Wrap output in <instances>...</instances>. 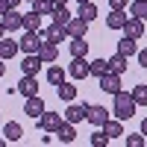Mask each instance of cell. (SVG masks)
Returning <instances> with one entry per match:
<instances>
[{
	"label": "cell",
	"instance_id": "9a60e30c",
	"mask_svg": "<svg viewBox=\"0 0 147 147\" xmlns=\"http://www.w3.org/2000/svg\"><path fill=\"white\" fill-rule=\"evenodd\" d=\"M124 24H127L124 9H109V15H106V27L109 30H124Z\"/></svg>",
	"mask_w": 147,
	"mask_h": 147
},
{
	"label": "cell",
	"instance_id": "d6986e66",
	"mask_svg": "<svg viewBox=\"0 0 147 147\" xmlns=\"http://www.w3.org/2000/svg\"><path fill=\"white\" fill-rule=\"evenodd\" d=\"M118 53H124L127 59H129V56H136V53H138V44H136V38H129V35H124V38L118 41Z\"/></svg>",
	"mask_w": 147,
	"mask_h": 147
},
{
	"label": "cell",
	"instance_id": "d4e9b609",
	"mask_svg": "<svg viewBox=\"0 0 147 147\" xmlns=\"http://www.w3.org/2000/svg\"><path fill=\"white\" fill-rule=\"evenodd\" d=\"M50 18H53V24H59V27H68V21H71L74 15H71V12H68V6H56Z\"/></svg>",
	"mask_w": 147,
	"mask_h": 147
},
{
	"label": "cell",
	"instance_id": "e575fe53",
	"mask_svg": "<svg viewBox=\"0 0 147 147\" xmlns=\"http://www.w3.org/2000/svg\"><path fill=\"white\" fill-rule=\"evenodd\" d=\"M129 0H109V9H127Z\"/></svg>",
	"mask_w": 147,
	"mask_h": 147
},
{
	"label": "cell",
	"instance_id": "1f68e13d",
	"mask_svg": "<svg viewBox=\"0 0 147 147\" xmlns=\"http://www.w3.org/2000/svg\"><path fill=\"white\" fill-rule=\"evenodd\" d=\"M132 97H136V106H147V85H136Z\"/></svg>",
	"mask_w": 147,
	"mask_h": 147
},
{
	"label": "cell",
	"instance_id": "f35d334b",
	"mask_svg": "<svg viewBox=\"0 0 147 147\" xmlns=\"http://www.w3.org/2000/svg\"><path fill=\"white\" fill-rule=\"evenodd\" d=\"M6 9H9V6H6V0H0V15H3Z\"/></svg>",
	"mask_w": 147,
	"mask_h": 147
},
{
	"label": "cell",
	"instance_id": "7bdbcfd3",
	"mask_svg": "<svg viewBox=\"0 0 147 147\" xmlns=\"http://www.w3.org/2000/svg\"><path fill=\"white\" fill-rule=\"evenodd\" d=\"M77 3H80V6H82V3H88V0H77Z\"/></svg>",
	"mask_w": 147,
	"mask_h": 147
},
{
	"label": "cell",
	"instance_id": "484cf974",
	"mask_svg": "<svg viewBox=\"0 0 147 147\" xmlns=\"http://www.w3.org/2000/svg\"><path fill=\"white\" fill-rule=\"evenodd\" d=\"M68 50H71V56H85V53H88V41L71 38V41H68Z\"/></svg>",
	"mask_w": 147,
	"mask_h": 147
},
{
	"label": "cell",
	"instance_id": "d6a6232c",
	"mask_svg": "<svg viewBox=\"0 0 147 147\" xmlns=\"http://www.w3.org/2000/svg\"><path fill=\"white\" fill-rule=\"evenodd\" d=\"M91 144H94V147H106V144H109V136L103 132V127H100V129H97L94 136H91Z\"/></svg>",
	"mask_w": 147,
	"mask_h": 147
},
{
	"label": "cell",
	"instance_id": "4fadbf2b",
	"mask_svg": "<svg viewBox=\"0 0 147 147\" xmlns=\"http://www.w3.org/2000/svg\"><path fill=\"white\" fill-rule=\"evenodd\" d=\"M15 88L24 94V97H32V94H38V82H35V77H30V74H24L21 82L15 85Z\"/></svg>",
	"mask_w": 147,
	"mask_h": 147
},
{
	"label": "cell",
	"instance_id": "603a6c76",
	"mask_svg": "<svg viewBox=\"0 0 147 147\" xmlns=\"http://www.w3.org/2000/svg\"><path fill=\"white\" fill-rule=\"evenodd\" d=\"M56 91H59V97H62L65 103L77 100V85H74V82H62V85H56Z\"/></svg>",
	"mask_w": 147,
	"mask_h": 147
},
{
	"label": "cell",
	"instance_id": "ab89813d",
	"mask_svg": "<svg viewBox=\"0 0 147 147\" xmlns=\"http://www.w3.org/2000/svg\"><path fill=\"white\" fill-rule=\"evenodd\" d=\"M53 3H56V6H68L71 0H53Z\"/></svg>",
	"mask_w": 147,
	"mask_h": 147
},
{
	"label": "cell",
	"instance_id": "ee69618b",
	"mask_svg": "<svg viewBox=\"0 0 147 147\" xmlns=\"http://www.w3.org/2000/svg\"><path fill=\"white\" fill-rule=\"evenodd\" d=\"M3 144H6V138H0V147H3Z\"/></svg>",
	"mask_w": 147,
	"mask_h": 147
},
{
	"label": "cell",
	"instance_id": "6da1fadb",
	"mask_svg": "<svg viewBox=\"0 0 147 147\" xmlns=\"http://www.w3.org/2000/svg\"><path fill=\"white\" fill-rule=\"evenodd\" d=\"M115 115H118L121 121H129L132 115H136V97L118 91V94H115Z\"/></svg>",
	"mask_w": 147,
	"mask_h": 147
},
{
	"label": "cell",
	"instance_id": "f6af8a7d",
	"mask_svg": "<svg viewBox=\"0 0 147 147\" xmlns=\"http://www.w3.org/2000/svg\"><path fill=\"white\" fill-rule=\"evenodd\" d=\"M24 3H35V0H24Z\"/></svg>",
	"mask_w": 147,
	"mask_h": 147
},
{
	"label": "cell",
	"instance_id": "ffe728a7",
	"mask_svg": "<svg viewBox=\"0 0 147 147\" xmlns=\"http://www.w3.org/2000/svg\"><path fill=\"white\" fill-rule=\"evenodd\" d=\"M3 136H6V141H18L24 136V127L18 124V121H9V124L3 127Z\"/></svg>",
	"mask_w": 147,
	"mask_h": 147
},
{
	"label": "cell",
	"instance_id": "2e32d148",
	"mask_svg": "<svg viewBox=\"0 0 147 147\" xmlns=\"http://www.w3.org/2000/svg\"><path fill=\"white\" fill-rule=\"evenodd\" d=\"M41 35H44V41H53V44H59V41H65V38H68L65 27H59V24H50V27H47Z\"/></svg>",
	"mask_w": 147,
	"mask_h": 147
},
{
	"label": "cell",
	"instance_id": "30bf717a",
	"mask_svg": "<svg viewBox=\"0 0 147 147\" xmlns=\"http://www.w3.org/2000/svg\"><path fill=\"white\" fill-rule=\"evenodd\" d=\"M41 56L38 53H24V62H21V71L24 74H30V77H35V74H38L41 71Z\"/></svg>",
	"mask_w": 147,
	"mask_h": 147
},
{
	"label": "cell",
	"instance_id": "8fae6325",
	"mask_svg": "<svg viewBox=\"0 0 147 147\" xmlns=\"http://www.w3.org/2000/svg\"><path fill=\"white\" fill-rule=\"evenodd\" d=\"M124 35H129V38H141V35H144V21L141 18H136V15H132V18H127V24H124Z\"/></svg>",
	"mask_w": 147,
	"mask_h": 147
},
{
	"label": "cell",
	"instance_id": "277c9868",
	"mask_svg": "<svg viewBox=\"0 0 147 147\" xmlns=\"http://www.w3.org/2000/svg\"><path fill=\"white\" fill-rule=\"evenodd\" d=\"M65 124V115H59V112H47L44 109V115L38 118V127H41V132H53L56 136V129Z\"/></svg>",
	"mask_w": 147,
	"mask_h": 147
},
{
	"label": "cell",
	"instance_id": "7a4b0ae2",
	"mask_svg": "<svg viewBox=\"0 0 147 147\" xmlns=\"http://www.w3.org/2000/svg\"><path fill=\"white\" fill-rule=\"evenodd\" d=\"M18 44H21V53H38V50H41V44H44V35H41V32L27 30V32L18 38Z\"/></svg>",
	"mask_w": 147,
	"mask_h": 147
},
{
	"label": "cell",
	"instance_id": "44dd1931",
	"mask_svg": "<svg viewBox=\"0 0 147 147\" xmlns=\"http://www.w3.org/2000/svg\"><path fill=\"white\" fill-rule=\"evenodd\" d=\"M88 74L97 77V80H100L103 74H109V59H94V62H88Z\"/></svg>",
	"mask_w": 147,
	"mask_h": 147
},
{
	"label": "cell",
	"instance_id": "5bb4252c",
	"mask_svg": "<svg viewBox=\"0 0 147 147\" xmlns=\"http://www.w3.org/2000/svg\"><path fill=\"white\" fill-rule=\"evenodd\" d=\"M38 56H41V62H44V65H53L56 59H59V44L44 41V44H41V50H38Z\"/></svg>",
	"mask_w": 147,
	"mask_h": 147
},
{
	"label": "cell",
	"instance_id": "ba28073f",
	"mask_svg": "<svg viewBox=\"0 0 147 147\" xmlns=\"http://www.w3.org/2000/svg\"><path fill=\"white\" fill-rule=\"evenodd\" d=\"M100 88L106 91V94H118L121 91V74H115V71H109V74H103L100 77Z\"/></svg>",
	"mask_w": 147,
	"mask_h": 147
},
{
	"label": "cell",
	"instance_id": "4316f807",
	"mask_svg": "<svg viewBox=\"0 0 147 147\" xmlns=\"http://www.w3.org/2000/svg\"><path fill=\"white\" fill-rule=\"evenodd\" d=\"M77 15H80L82 21H88V24H91V21L97 18V6H94V3H91V0H88V3H82V6L77 9Z\"/></svg>",
	"mask_w": 147,
	"mask_h": 147
},
{
	"label": "cell",
	"instance_id": "cb8c5ba5",
	"mask_svg": "<svg viewBox=\"0 0 147 147\" xmlns=\"http://www.w3.org/2000/svg\"><path fill=\"white\" fill-rule=\"evenodd\" d=\"M109 71H115V74L124 77V74H127V56L124 53H115L112 59H109Z\"/></svg>",
	"mask_w": 147,
	"mask_h": 147
},
{
	"label": "cell",
	"instance_id": "52a82bcc",
	"mask_svg": "<svg viewBox=\"0 0 147 147\" xmlns=\"http://www.w3.org/2000/svg\"><path fill=\"white\" fill-rule=\"evenodd\" d=\"M65 32H68V38H85V32H88V21H82L80 15L71 18L68 27H65Z\"/></svg>",
	"mask_w": 147,
	"mask_h": 147
},
{
	"label": "cell",
	"instance_id": "7c38bea8",
	"mask_svg": "<svg viewBox=\"0 0 147 147\" xmlns=\"http://www.w3.org/2000/svg\"><path fill=\"white\" fill-rule=\"evenodd\" d=\"M18 53H21V44L15 38H9V35H3V38H0V59H12Z\"/></svg>",
	"mask_w": 147,
	"mask_h": 147
},
{
	"label": "cell",
	"instance_id": "4dcf8cb0",
	"mask_svg": "<svg viewBox=\"0 0 147 147\" xmlns=\"http://www.w3.org/2000/svg\"><path fill=\"white\" fill-rule=\"evenodd\" d=\"M32 9L38 12V15H53L56 3H53V0H35V3H32Z\"/></svg>",
	"mask_w": 147,
	"mask_h": 147
},
{
	"label": "cell",
	"instance_id": "74e56055",
	"mask_svg": "<svg viewBox=\"0 0 147 147\" xmlns=\"http://www.w3.org/2000/svg\"><path fill=\"white\" fill-rule=\"evenodd\" d=\"M18 3H21V0H6V6H9V9H18Z\"/></svg>",
	"mask_w": 147,
	"mask_h": 147
},
{
	"label": "cell",
	"instance_id": "9c48e42d",
	"mask_svg": "<svg viewBox=\"0 0 147 147\" xmlns=\"http://www.w3.org/2000/svg\"><path fill=\"white\" fill-rule=\"evenodd\" d=\"M24 115H30V118H35V121L44 115V100H41L38 94L27 97V103H24Z\"/></svg>",
	"mask_w": 147,
	"mask_h": 147
},
{
	"label": "cell",
	"instance_id": "5b68a950",
	"mask_svg": "<svg viewBox=\"0 0 147 147\" xmlns=\"http://www.w3.org/2000/svg\"><path fill=\"white\" fill-rule=\"evenodd\" d=\"M0 21H3L6 32H15V30H24V15L18 9H6L3 15H0Z\"/></svg>",
	"mask_w": 147,
	"mask_h": 147
},
{
	"label": "cell",
	"instance_id": "b9f144b4",
	"mask_svg": "<svg viewBox=\"0 0 147 147\" xmlns=\"http://www.w3.org/2000/svg\"><path fill=\"white\" fill-rule=\"evenodd\" d=\"M3 35H6V27H3V21H0V38H3Z\"/></svg>",
	"mask_w": 147,
	"mask_h": 147
},
{
	"label": "cell",
	"instance_id": "f1b7e54d",
	"mask_svg": "<svg viewBox=\"0 0 147 147\" xmlns=\"http://www.w3.org/2000/svg\"><path fill=\"white\" fill-rule=\"evenodd\" d=\"M47 82H50V85H53V88H56V85H62V82H65V71L53 65L50 71H47Z\"/></svg>",
	"mask_w": 147,
	"mask_h": 147
},
{
	"label": "cell",
	"instance_id": "3957f363",
	"mask_svg": "<svg viewBox=\"0 0 147 147\" xmlns=\"http://www.w3.org/2000/svg\"><path fill=\"white\" fill-rule=\"evenodd\" d=\"M65 121L68 124H80V121H88V103H77L71 100L65 109Z\"/></svg>",
	"mask_w": 147,
	"mask_h": 147
},
{
	"label": "cell",
	"instance_id": "836d02e7",
	"mask_svg": "<svg viewBox=\"0 0 147 147\" xmlns=\"http://www.w3.org/2000/svg\"><path fill=\"white\" fill-rule=\"evenodd\" d=\"M124 141H127V147H144V132L141 136H127Z\"/></svg>",
	"mask_w": 147,
	"mask_h": 147
},
{
	"label": "cell",
	"instance_id": "d590c367",
	"mask_svg": "<svg viewBox=\"0 0 147 147\" xmlns=\"http://www.w3.org/2000/svg\"><path fill=\"white\" fill-rule=\"evenodd\" d=\"M136 56H138V65H141V68L147 71V47H144V50H138Z\"/></svg>",
	"mask_w": 147,
	"mask_h": 147
},
{
	"label": "cell",
	"instance_id": "e0dca14e",
	"mask_svg": "<svg viewBox=\"0 0 147 147\" xmlns=\"http://www.w3.org/2000/svg\"><path fill=\"white\" fill-rule=\"evenodd\" d=\"M88 121L94 127H103L106 121H109V109L106 106H88Z\"/></svg>",
	"mask_w": 147,
	"mask_h": 147
},
{
	"label": "cell",
	"instance_id": "8992f818",
	"mask_svg": "<svg viewBox=\"0 0 147 147\" xmlns=\"http://www.w3.org/2000/svg\"><path fill=\"white\" fill-rule=\"evenodd\" d=\"M68 74L74 80H85V77H91L88 74V62H85V56H71V68H68Z\"/></svg>",
	"mask_w": 147,
	"mask_h": 147
},
{
	"label": "cell",
	"instance_id": "60d3db41",
	"mask_svg": "<svg viewBox=\"0 0 147 147\" xmlns=\"http://www.w3.org/2000/svg\"><path fill=\"white\" fill-rule=\"evenodd\" d=\"M141 132H144V136H147V118L141 121Z\"/></svg>",
	"mask_w": 147,
	"mask_h": 147
},
{
	"label": "cell",
	"instance_id": "f546056e",
	"mask_svg": "<svg viewBox=\"0 0 147 147\" xmlns=\"http://www.w3.org/2000/svg\"><path fill=\"white\" fill-rule=\"evenodd\" d=\"M129 12H132L136 18L147 21V0H132V3H129Z\"/></svg>",
	"mask_w": 147,
	"mask_h": 147
},
{
	"label": "cell",
	"instance_id": "ac0fdd59",
	"mask_svg": "<svg viewBox=\"0 0 147 147\" xmlns=\"http://www.w3.org/2000/svg\"><path fill=\"white\" fill-rule=\"evenodd\" d=\"M56 136H59V141H65V144H71V141H77V124H65L56 129Z\"/></svg>",
	"mask_w": 147,
	"mask_h": 147
},
{
	"label": "cell",
	"instance_id": "8d00e7d4",
	"mask_svg": "<svg viewBox=\"0 0 147 147\" xmlns=\"http://www.w3.org/2000/svg\"><path fill=\"white\" fill-rule=\"evenodd\" d=\"M0 77H6V59H0Z\"/></svg>",
	"mask_w": 147,
	"mask_h": 147
},
{
	"label": "cell",
	"instance_id": "83f0119b",
	"mask_svg": "<svg viewBox=\"0 0 147 147\" xmlns=\"http://www.w3.org/2000/svg\"><path fill=\"white\" fill-rule=\"evenodd\" d=\"M103 132H106L109 138H118V136H124V127H121V118H118V121H106V124H103Z\"/></svg>",
	"mask_w": 147,
	"mask_h": 147
},
{
	"label": "cell",
	"instance_id": "7402d4cb",
	"mask_svg": "<svg viewBox=\"0 0 147 147\" xmlns=\"http://www.w3.org/2000/svg\"><path fill=\"white\" fill-rule=\"evenodd\" d=\"M41 18H44V15H38V12L32 9L30 15H24V30H32V32H38V30H41Z\"/></svg>",
	"mask_w": 147,
	"mask_h": 147
}]
</instances>
